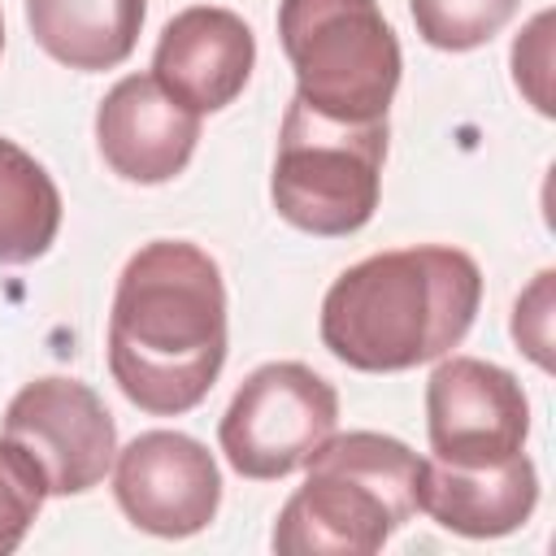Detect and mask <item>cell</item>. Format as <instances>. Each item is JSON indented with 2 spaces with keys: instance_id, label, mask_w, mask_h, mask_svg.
<instances>
[{
  "instance_id": "6da1fadb",
  "label": "cell",
  "mask_w": 556,
  "mask_h": 556,
  "mask_svg": "<svg viewBox=\"0 0 556 556\" xmlns=\"http://www.w3.org/2000/svg\"><path fill=\"white\" fill-rule=\"evenodd\" d=\"M226 365V282L217 261L187 239L143 243L117 274L109 308V374L152 413L204 404Z\"/></svg>"
},
{
  "instance_id": "7a4b0ae2",
  "label": "cell",
  "mask_w": 556,
  "mask_h": 556,
  "mask_svg": "<svg viewBox=\"0 0 556 556\" xmlns=\"http://www.w3.org/2000/svg\"><path fill=\"white\" fill-rule=\"evenodd\" d=\"M482 304V269L447 243L391 248L348 265L321 300V343L361 374H404L460 348Z\"/></svg>"
},
{
  "instance_id": "3957f363",
  "label": "cell",
  "mask_w": 556,
  "mask_h": 556,
  "mask_svg": "<svg viewBox=\"0 0 556 556\" xmlns=\"http://www.w3.org/2000/svg\"><path fill=\"white\" fill-rule=\"evenodd\" d=\"M304 469L269 534L278 556H369L421 513L426 456L395 434L334 430Z\"/></svg>"
},
{
  "instance_id": "277c9868",
  "label": "cell",
  "mask_w": 556,
  "mask_h": 556,
  "mask_svg": "<svg viewBox=\"0 0 556 556\" xmlns=\"http://www.w3.org/2000/svg\"><path fill=\"white\" fill-rule=\"evenodd\" d=\"M278 39L304 109L348 126L387 122L404 56L378 0H282Z\"/></svg>"
},
{
  "instance_id": "5b68a950",
  "label": "cell",
  "mask_w": 556,
  "mask_h": 556,
  "mask_svg": "<svg viewBox=\"0 0 556 556\" xmlns=\"http://www.w3.org/2000/svg\"><path fill=\"white\" fill-rule=\"evenodd\" d=\"M387 122H330L287 104L278 126V156L269 174V200L278 217L317 239H343L369 226L382 195Z\"/></svg>"
},
{
  "instance_id": "8992f818",
  "label": "cell",
  "mask_w": 556,
  "mask_h": 556,
  "mask_svg": "<svg viewBox=\"0 0 556 556\" xmlns=\"http://www.w3.org/2000/svg\"><path fill=\"white\" fill-rule=\"evenodd\" d=\"M339 430V391L300 361H269L243 378L217 421V443L235 473L278 482L304 469Z\"/></svg>"
},
{
  "instance_id": "52a82bcc",
  "label": "cell",
  "mask_w": 556,
  "mask_h": 556,
  "mask_svg": "<svg viewBox=\"0 0 556 556\" xmlns=\"http://www.w3.org/2000/svg\"><path fill=\"white\" fill-rule=\"evenodd\" d=\"M430 460L486 469L526 452L530 400L521 382L482 356H439L426 382Z\"/></svg>"
},
{
  "instance_id": "ba28073f",
  "label": "cell",
  "mask_w": 556,
  "mask_h": 556,
  "mask_svg": "<svg viewBox=\"0 0 556 556\" xmlns=\"http://www.w3.org/2000/svg\"><path fill=\"white\" fill-rule=\"evenodd\" d=\"M4 434L43 469L48 495H83L113 469L117 426L104 400L78 378H35L4 408Z\"/></svg>"
},
{
  "instance_id": "9c48e42d",
  "label": "cell",
  "mask_w": 556,
  "mask_h": 556,
  "mask_svg": "<svg viewBox=\"0 0 556 556\" xmlns=\"http://www.w3.org/2000/svg\"><path fill=\"white\" fill-rule=\"evenodd\" d=\"M113 500L135 530L191 539L217 517L222 473L200 439L182 430H143L113 456Z\"/></svg>"
},
{
  "instance_id": "30bf717a",
  "label": "cell",
  "mask_w": 556,
  "mask_h": 556,
  "mask_svg": "<svg viewBox=\"0 0 556 556\" xmlns=\"http://www.w3.org/2000/svg\"><path fill=\"white\" fill-rule=\"evenodd\" d=\"M96 143L104 165L139 187L169 182L200 143V113L178 104L152 74H126L96 109Z\"/></svg>"
},
{
  "instance_id": "8fae6325",
  "label": "cell",
  "mask_w": 556,
  "mask_h": 556,
  "mask_svg": "<svg viewBox=\"0 0 556 556\" xmlns=\"http://www.w3.org/2000/svg\"><path fill=\"white\" fill-rule=\"evenodd\" d=\"M256 65L252 26L222 4L174 13L152 52V78L191 113H217L239 100Z\"/></svg>"
},
{
  "instance_id": "7c38bea8",
  "label": "cell",
  "mask_w": 556,
  "mask_h": 556,
  "mask_svg": "<svg viewBox=\"0 0 556 556\" xmlns=\"http://www.w3.org/2000/svg\"><path fill=\"white\" fill-rule=\"evenodd\" d=\"M539 504V473L526 452L486 465L460 469L443 460H426L421 469V513H430L443 530L465 539H500L530 521Z\"/></svg>"
},
{
  "instance_id": "4fadbf2b",
  "label": "cell",
  "mask_w": 556,
  "mask_h": 556,
  "mask_svg": "<svg viewBox=\"0 0 556 556\" xmlns=\"http://www.w3.org/2000/svg\"><path fill=\"white\" fill-rule=\"evenodd\" d=\"M148 0H26L35 43L83 74L117 70L143 30Z\"/></svg>"
},
{
  "instance_id": "5bb4252c",
  "label": "cell",
  "mask_w": 556,
  "mask_h": 556,
  "mask_svg": "<svg viewBox=\"0 0 556 556\" xmlns=\"http://www.w3.org/2000/svg\"><path fill=\"white\" fill-rule=\"evenodd\" d=\"M61 230V191L52 174L13 139H0V265L39 261Z\"/></svg>"
},
{
  "instance_id": "9a60e30c",
  "label": "cell",
  "mask_w": 556,
  "mask_h": 556,
  "mask_svg": "<svg viewBox=\"0 0 556 556\" xmlns=\"http://www.w3.org/2000/svg\"><path fill=\"white\" fill-rule=\"evenodd\" d=\"M521 0H408L417 35L439 52H473L491 43Z\"/></svg>"
},
{
  "instance_id": "2e32d148",
  "label": "cell",
  "mask_w": 556,
  "mask_h": 556,
  "mask_svg": "<svg viewBox=\"0 0 556 556\" xmlns=\"http://www.w3.org/2000/svg\"><path fill=\"white\" fill-rule=\"evenodd\" d=\"M43 500H48L43 469L35 465V456L17 439L0 434V556L22 547Z\"/></svg>"
},
{
  "instance_id": "e0dca14e",
  "label": "cell",
  "mask_w": 556,
  "mask_h": 556,
  "mask_svg": "<svg viewBox=\"0 0 556 556\" xmlns=\"http://www.w3.org/2000/svg\"><path fill=\"white\" fill-rule=\"evenodd\" d=\"M552 269L534 274V282L517 295L513 308V339L539 369H552Z\"/></svg>"
},
{
  "instance_id": "ac0fdd59",
  "label": "cell",
  "mask_w": 556,
  "mask_h": 556,
  "mask_svg": "<svg viewBox=\"0 0 556 556\" xmlns=\"http://www.w3.org/2000/svg\"><path fill=\"white\" fill-rule=\"evenodd\" d=\"M552 13H539L513 43V78L530 96L539 113H552V91H547V65H552V39H547Z\"/></svg>"
},
{
  "instance_id": "d6986e66",
  "label": "cell",
  "mask_w": 556,
  "mask_h": 556,
  "mask_svg": "<svg viewBox=\"0 0 556 556\" xmlns=\"http://www.w3.org/2000/svg\"><path fill=\"white\" fill-rule=\"evenodd\" d=\"M0 48H4V17H0Z\"/></svg>"
}]
</instances>
